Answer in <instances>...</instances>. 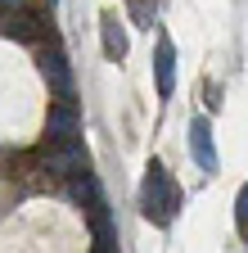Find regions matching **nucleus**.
<instances>
[{
    "instance_id": "nucleus-3",
    "label": "nucleus",
    "mask_w": 248,
    "mask_h": 253,
    "mask_svg": "<svg viewBox=\"0 0 248 253\" xmlns=\"http://www.w3.org/2000/svg\"><path fill=\"white\" fill-rule=\"evenodd\" d=\"M190 154H194L199 172H216V149H212V126H208V118H194L190 122Z\"/></svg>"
},
{
    "instance_id": "nucleus-7",
    "label": "nucleus",
    "mask_w": 248,
    "mask_h": 253,
    "mask_svg": "<svg viewBox=\"0 0 248 253\" xmlns=\"http://www.w3.org/2000/svg\"><path fill=\"white\" fill-rule=\"evenodd\" d=\"M45 82L54 86L59 100H72V73H68V59L59 54V50H50V54H45Z\"/></svg>"
},
{
    "instance_id": "nucleus-2",
    "label": "nucleus",
    "mask_w": 248,
    "mask_h": 253,
    "mask_svg": "<svg viewBox=\"0 0 248 253\" xmlns=\"http://www.w3.org/2000/svg\"><path fill=\"white\" fill-rule=\"evenodd\" d=\"M45 136H50V145H72V140H81V118H77V109H72L68 100L50 109Z\"/></svg>"
},
{
    "instance_id": "nucleus-4",
    "label": "nucleus",
    "mask_w": 248,
    "mask_h": 253,
    "mask_svg": "<svg viewBox=\"0 0 248 253\" xmlns=\"http://www.w3.org/2000/svg\"><path fill=\"white\" fill-rule=\"evenodd\" d=\"M153 77H158V95L167 100L176 90V45L167 37H158V50H153Z\"/></svg>"
},
{
    "instance_id": "nucleus-5",
    "label": "nucleus",
    "mask_w": 248,
    "mask_h": 253,
    "mask_svg": "<svg viewBox=\"0 0 248 253\" xmlns=\"http://www.w3.org/2000/svg\"><path fill=\"white\" fill-rule=\"evenodd\" d=\"M45 163H50V172H59V176H77V172H86L81 140H72V145H50Z\"/></svg>"
},
{
    "instance_id": "nucleus-6",
    "label": "nucleus",
    "mask_w": 248,
    "mask_h": 253,
    "mask_svg": "<svg viewBox=\"0 0 248 253\" xmlns=\"http://www.w3.org/2000/svg\"><path fill=\"white\" fill-rule=\"evenodd\" d=\"M86 212H90V226H95V249H117V226H113V217H108V204L95 199Z\"/></svg>"
},
{
    "instance_id": "nucleus-8",
    "label": "nucleus",
    "mask_w": 248,
    "mask_h": 253,
    "mask_svg": "<svg viewBox=\"0 0 248 253\" xmlns=\"http://www.w3.org/2000/svg\"><path fill=\"white\" fill-rule=\"evenodd\" d=\"M100 27H104V54H108L113 63H117V59H127V32H122L117 14H104Z\"/></svg>"
},
{
    "instance_id": "nucleus-9",
    "label": "nucleus",
    "mask_w": 248,
    "mask_h": 253,
    "mask_svg": "<svg viewBox=\"0 0 248 253\" xmlns=\"http://www.w3.org/2000/svg\"><path fill=\"white\" fill-rule=\"evenodd\" d=\"M235 221H239V231L248 235V185L239 190V204H235Z\"/></svg>"
},
{
    "instance_id": "nucleus-1",
    "label": "nucleus",
    "mask_w": 248,
    "mask_h": 253,
    "mask_svg": "<svg viewBox=\"0 0 248 253\" xmlns=\"http://www.w3.org/2000/svg\"><path fill=\"white\" fill-rule=\"evenodd\" d=\"M140 208H144V217L153 221V226H172V217H176V208H180V190H176V181L167 176L163 163H149V168H144Z\"/></svg>"
}]
</instances>
